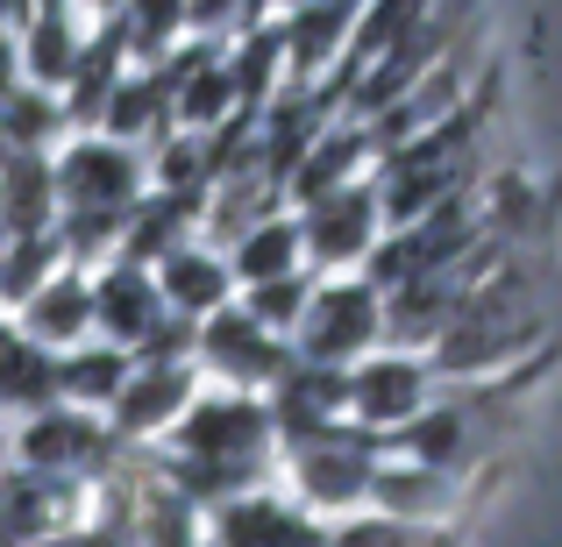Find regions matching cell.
I'll return each instance as SVG.
<instances>
[{
	"mask_svg": "<svg viewBox=\"0 0 562 547\" xmlns=\"http://www.w3.org/2000/svg\"><path fill=\"white\" fill-rule=\"evenodd\" d=\"M206 547H328V526L306 520L292 498H235L206 520Z\"/></svg>",
	"mask_w": 562,
	"mask_h": 547,
	"instance_id": "cell-10",
	"label": "cell"
},
{
	"mask_svg": "<svg viewBox=\"0 0 562 547\" xmlns=\"http://www.w3.org/2000/svg\"><path fill=\"white\" fill-rule=\"evenodd\" d=\"M306 306H314V285H306V271H300V277H278V285H249V292H243V314L257 320L263 334H300Z\"/></svg>",
	"mask_w": 562,
	"mask_h": 547,
	"instance_id": "cell-16",
	"label": "cell"
},
{
	"mask_svg": "<svg viewBox=\"0 0 562 547\" xmlns=\"http://www.w3.org/2000/svg\"><path fill=\"white\" fill-rule=\"evenodd\" d=\"M328 547H449V540H441L435 526H406V520H384V512H371V520L328 526Z\"/></svg>",
	"mask_w": 562,
	"mask_h": 547,
	"instance_id": "cell-17",
	"label": "cell"
},
{
	"mask_svg": "<svg viewBox=\"0 0 562 547\" xmlns=\"http://www.w3.org/2000/svg\"><path fill=\"white\" fill-rule=\"evenodd\" d=\"M378 228H384V206H378L371 179L328 192V200H314L300 214V235H306V257L314 263H371Z\"/></svg>",
	"mask_w": 562,
	"mask_h": 547,
	"instance_id": "cell-7",
	"label": "cell"
},
{
	"mask_svg": "<svg viewBox=\"0 0 562 547\" xmlns=\"http://www.w3.org/2000/svg\"><path fill=\"white\" fill-rule=\"evenodd\" d=\"M29 342L36 349H79V342H93V277L86 271H65V277H50V285L36 292V306H29Z\"/></svg>",
	"mask_w": 562,
	"mask_h": 547,
	"instance_id": "cell-13",
	"label": "cell"
},
{
	"mask_svg": "<svg viewBox=\"0 0 562 547\" xmlns=\"http://www.w3.org/2000/svg\"><path fill=\"white\" fill-rule=\"evenodd\" d=\"M157 299H165V314H179V320H192V328H200V320H214L221 306H228V257H214V249L206 242H186L179 257H165L157 263Z\"/></svg>",
	"mask_w": 562,
	"mask_h": 547,
	"instance_id": "cell-11",
	"label": "cell"
},
{
	"mask_svg": "<svg viewBox=\"0 0 562 547\" xmlns=\"http://www.w3.org/2000/svg\"><path fill=\"white\" fill-rule=\"evenodd\" d=\"M157 328H165V299H157L150 271L114 263L108 277H93V342L122 349V356H143Z\"/></svg>",
	"mask_w": 562,
	"mask_h": 547,
	"instance_id": "cell-9",
	"label": "cell"
},
{
	"mask_svg": "<svg viewBox=\"0 0 562 547\" xmlns=\"http://www.w3.org/2000/svg\"><path fill=\"white\" fill-rule=\"evenodd\" d=\"M128 369H136V356H122V349L108 342H79L57 356V406H79V412H108L114 398H122Z\"/></svg>",
	"mask_w": 562,
	"mask_h": 547,
	"instance_id": "cell-15",
	"label": "cell"
},
{
	"mask_svg": "<svg viewBox=\"0 0 562 547\" xmlns=\"http://www.w3.org/2000/svg\"><path fill=\"white\" fill-rule=\"evenodd\" d=\"M22 455L36 469H100L108 463V420H100V412H79V406H50L22 434Z\"/></svg>",
	"mask_w": 562,
	"mask_h": 547,
	"instance_id": "cell-12",
	"label": "cell"
},
{
	"mask_svg": "<svg viewBox=\"0 0 562 547\" xmlns=\"http://www.w3.org/2000/svg\"><path fill=\"white\" fill-rule=\"evenodd\" d=\"M435 406V363L427 356H406V349H378L349 369V420L363 434H406L420 412Z\"/></svg>",
	"mask_w": 562,
	"mask_h": 547,
	"instance_id": "cell-3",
	"label": "cell"
},
{
	"mask_svg": "<svg viewBox=\"0 0 562 547\" xmlns=\"http://www.w3.org/2000/svg\"><path fill=\"white\" fill-rule=\"evenodd\" d=\"M292 356L314 369H357L363 356L384 349V299L363 277H342V285H314V306H306L300 334H292Z\"/></svg>",
	"mask_w": 562,
	"mask_h": 547,
	"instance_id": "cell-1",
	"label": "cell"
},
{
	"mask_svg": "<svg viewBox=\"0 0 562 547\" xmlns=\"http://www.w3.org/2000/svg\"><path fill=\"white\" fill-rule=\"evenodd\" d=\"M378 463H384V455H378V441H371V434H328V441H314V448L292 455V477H300L306 512H314V505L349 512L357 498H371Z\"/></svg>",
	"mask_w": 562,
	"mask_h": 547,
	"instance_id": "cell-8",
	"label": "cell"
},
{
	"mask_svg": "<svg viewBox=\"0 0 562 547\" xmlns=\"http://www.w3.org/2000/svg\"><path fill=\"white\" fill-rule=\"evenodd\" d=\"M192 406H200V363H136L122 398L108 406V426L122 441H150V434H171Z\"/></svg>",
	"mask_w": 562,
	"mask_h": 547,
	"instance_id": "cell-6",
	"label": "cell"
},
{
	"mask_svg": "<svg viewBox=\"0 0 562 547\" xmlns=\"http://www.w3.org/2000/svg\"><path fill=\"white\" fill-rule=\"evenodd\" d=\"M57 200L71 220H128L143 206V157L108 136H79L57 164Z\"/></svg>",
	"mask_w": 562,
	"mask_h": 547,
	"instance_id": "cell-4",
	"label": "cell"
},
{
	"mask_svg": "<svg viewBox=\"0 0 562 547\" xmlns=\"http://www.w3.org/2000/svg\"><path fill=\"white\" fill-rule=\"evenodd\" d=\"M300 263H306V235H300L292 214L257 220V228L235 235V249H228V277L243 292L249 285H278V277H300Z\"/></svg>",
	"mask_w": 562,
	"mask_h": 547,
	"instance_id": "cell-14",
	"label": "cell"
},
{
	"mask_svg": "<svg viewBox=\"0 0 562 547\" xmlns=\"http://www.w3.org/2000/svg\"><path fill=\"white\" fill-rule=\"evenodd\" d=\"M171 455L179 463H206V469H249L263 477V455H271V412L263 398H243V391H206L200 406L171 426Z\"/></svg>",
	"mask_w": 562,
	"mask_h": 547,
	"instance_id": "cell-2",
	"label": "cell"
},
{
	"mask_svg": "<svg viewBox=\"0 0 562 547\" xmlns=\"http://www.w3.org/2000/svg\"><path fill=\"white\" fill-rule=\"evenodd\" d=\"M192 363H200L206 377H221L228 391L257 398V391H271V384L292 369V349L278 342V334H263L243 306H221L214 320H200V349H192Z\"/></svg>",
	"mask_w": 562,
	"mask_h": 547,
	"instance_id": "cell-5",
	"label": "cell"
}]
</instances>
